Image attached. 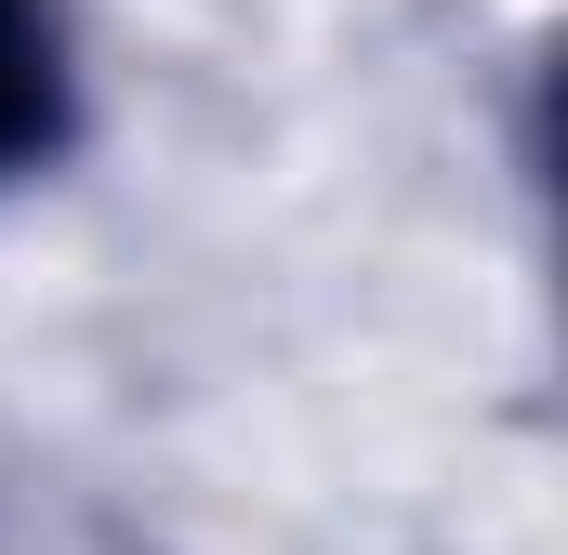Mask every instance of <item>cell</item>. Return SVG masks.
I'll use <instances>...</instances> for the list:
<instances>
[{
  "label": "cell",
  "mask_w": 568,
  "mask_h": 555,
  "mask_svg": "<svg viewBox=\"0 0 568 555\" xmlns=\"http://www.w3.org/2000/svg\"><path fill=\"white\" fill-rule=\"evenodd\" d=\"M80 145V53L67 0H0V185H40Z\"/></svg>",
  "instance_id": "6da1fadb"
},
{
  "label": "cell",
  "mask_w": 568,
  "mask_h": 555,
  "mask_svg": "<svg viewBox=\"0 0 568 555\" xmlns=\"http://www.w3.org/2000/svg\"><path fill=\"white\" fill-rule=\"evenodd\" d=\"M27 555H159V543L106 529V516H40V529H27Z\"/></svg>",
  "instance_id": "7a4b0ae2"
}]
</instances>
